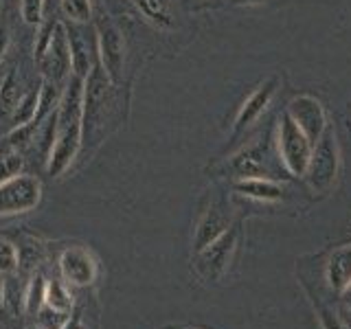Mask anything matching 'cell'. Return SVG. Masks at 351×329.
<instances>
[{"mask_svg":"<svg viewBox=\"0 0 351 329\" xmlns=\"http://www.w3.org/2000/svg\"><path fill=\"white\" fill-rule=\"evenodd\" d=\"M84 147V80L71 75L62 101L55 110V136L47 158V171L60 178L73 167Z\"/></svg>","mask_w":351,"mask_h":329,"instance_id":"1","label":"cell"},{"mask_svg":"<svg viewBox=\"0 0 351 329\" xmlns=\"http://www.w3.org/2000/svg\"><path fill=\"white\" fill-rule=\"evenodd\" d=\"M117 108V84L106 75L101 64L84 80V147L106 138V125L112 123ZM82 147V149H84Z\"/></svg>","mask_w":351,"mask_h":329,"instance_id":"2","label":"cell"},{"mask_svg":"<svg viewBox=\"0 0 351 329\" xmlns=\"http://www.w3.org/2000/svg\"><path fill=\"white\" fill-rule=\"evenodd\" d=\"M33 58H36L42 80L55 84H66L73 75V60L66 27L62 18H49L40 27V33L33 44Z\"/></svg>","mask_w":351,"mask_h":329,"instance_id":"3","label":"cell"},{"mask_svg":"<svg viewBox=\"0 0 351 329\" xmlns=\"http://www.w3.org/2000/svg\"><path fill=\"white\" fill-rule=\"evenodd\" d=\"M274 143H277V156L283 167L292 175H305L307 164H310L312 158L314 143L305 136V132L294 123L288 112L279 117Z\"/></svg>","mask_w":351,"mask_h":329,"instance_id":"4","label":"cell"},{"mask_svg":"<svg viewBox=\"0 0 351 329\" xmlns=\"http://www.w3.org/2000/svg\"><path fill=\"white\" fill-rule=\"evenodd\" d=\"M97 29V42H99V64L106 71V75L117 86L123 82L125 73V36L117 22L108 14H99L93 18Z\"/></svg>","mask_w":351,"mask_h":329,"instance_id":"5","label":"cell"},{"mask_svg":"<svg viewBox=\"0 0 351 329\" xmlns=\"http://www.w3.org/2000/svg\"><path fill=\"white\" fill-rule=\"evenodd\" d=\"M338 164H340V154H338L336 134L332 130H327L312 149V158L303 178L312 186V191L327 193L336 182Z\"/></svg>","mask_w":351,"mask_h":329,"instance_id":"6","label":"cell"},{"mask_svg":"<svg viewBox=\"0 0 351 329\" xmlns=\"http://www.w3.org/2000/svg\"><path fill=\"white\" fill-rule=\"evenodd\" d=\"M66 36H69L71 60H73V75L86 80L99 64V42L95 22H71L64 20Z\"/></svg>","mask_w":351,"mask_h":329,"instance_id":"7","label":"cell"},{"mask_svg":"<svg viewBox=\"0 0 351 329\" xmlns=\"http://www.w3.org/2000/svg\"><path fill=\"white\" fill-rule=\"evenodd\" d=\"M42 200V184L36 175L18 173L0 184V217L33 211Z\"/></svg>","mask_w":351,"mask_h":329,"instance_id":"8","label":"cell"},{"mask_svg":"<svg viewBox=\"0 0 351 329\" xmlns=\"http://www.w3.org/2000/svg\"><path fill=\"white\" fill-rule=\"evenodd\" d=\"M239 230L235 226H230L222 237H217L213 244H208L206 248L195 252V270L202 274L204 279L213 281L217 277H222L224 270L228 268L230 257H233L235 246H237Z\"/></svg>","mask_w":351,"mask_h":329,"instance_id":"9","label":"cell"},{"mask_svg":"<svg viewBox=\"0 0 351 329\" xmlns=\"http://www.w3.org/2000/svg\"><path fill=\"white\" fill-rule=\"evenodd\" d=\"M285 112L292 117L294 123L305 132V136L310 138L314 145L329 130L325 108L312 95H296L288 103V110H285Z\"/></svg>","mask_w":351,"mask_h":329,"instance_id":"10","label":"cell"},{"mask_svg":"<svg viewBox=\"0 0 351 329\" xmlns=\"http://www.w3.org/2000/svg\"><path fill=\"white\" fill-rule=\"evenodd\" d=\"M60 272L69 285H93L99 277V261L93 255V250L84 246H71L62 250L60 255Z\"/></svg>","mask_w":351,"mask_h":329,"instance_id":"11","label":"cell"},{"mask_svg":"<svg viewBox=\"0 0 351 329\" xmlns=\"http://www.w3.org/2000/svg\"><path fill=\"white\" fill-rule=\"evenodd\" d=\"M230 228V213L222 202H208L200 219L195 224V235H193V250H202L208 244H213L217 237H222Z\"/></svg>","mask_w":351,"mask_h":329,"instance_id":"12","label":"cell"},{"mask_svg":"<svg viewBox=\"0 0 351 329\" xmlns=\"http://www.w3.org/2000/svg\"><path fill=\"white\" fill-rule=\"evenodd\" d=\"M226 169H230V173H233L237 180H241V178H272L268 151L261 143L241 149L237 156H233L226 162Z\"/></svg>","mask_w":351,"mask_h":329,"instance_id":"13","label":"cell"},{"mask_svg":"<svg viewBox=\"0 0 351 329\" xmlns=\"http://www.w3.org/2000/svg\"><path fill=\"white\" fill-rule=\"evenodd\" d=\"M277 86H279L277 77H270L268 82H263L257 90L246 99L235 117V134H241V132L248 130L252 123H257L261 114L266 112V108L270 106L274 93H277Z\"/></svg>","mask_w":351,"mask_h":329,"instance_id":"14","label":"cell"},{"mask_svg":"<svg viewBox=\"0 0 351 329\" xmlns=\"http://www.w3.org/2000/svg\"><path fill=\"white\" fill-rule=\"evenodd\" d=\"M325 277L329 288L336 292H343L351 283V244L340 246L329 255Z\"/></svg>","mask_w":351,"mask_h":329,"instance_id":"15","label":"cell"},{"mask_svg":"<svg viewBox=\"0 0 351 329\" xmlns=\"http://www.w3.org/2000/svg\"><path fill=\"white\" fill-rule=\"evenodd\" d=\"M25 93H27V88L20 77V71L11 69L3 77V86H0V121H3V123H9L11 114H14V110Z\"/></svg>","mask_w":351,"mask_h":329,"instance_id":"16","label":"cell"},{"mask_svg":"<svg viewBox=\"0 0 351 329\" xmlns=\"http://www.w3.org/2000/svg\"><path fill=\"white\" fill-rule=\"evenodd\" d=\"M235 191L239 195L252 197V200L277 202L283 195V186L270 178H241V180H235Z\"/></svg>","mask_w":351,"mask_h":329,"instance_id":"17","label":"cell"},{"mask_svg":"<svg viewBox=\"0 0 351 329\" xmlns=\"http://www.w3.org/2000/svg\"><path fill=\"white\" fill-rule=\"evenodd\" d=\"M132 3L156 27H173V0H132Z\"/></svg>","mask_w":351,"mask_h":329,"instance_id":"18","label":"cell"},{"mask_svg":"<svg viewBox=\"0 0 351 329\" xmlns=\"http://www.w3.org/2000/svg\"><path fill=\"white\" fill-rule=\"evenodd\" d=\"M38 97H40V86L38 88H27V93L22 95L18 101L14 114L9 119V130H16L20 125H27L31 121H36L38 114Z\"/></svg>","mask_w":351,"mask_h":329,"instance_id":"19","label":"cell"},{"mask_svg":"<svg viewBox=\"0 0 351 329\" xmlns=\"http://www.w3.org/2000/svg\"><path fill=\"white\" fill-rule=\"evenodd\" d=\"M62 20L71 22H93L95 18V3L93 0H60Z\"/></svg>","mask_w":351,"mask_h":329,"instance_id":"20","label":"cell"},{"mask_svg":"<svg viewBox=\"0 0 351 329\" xmlns=\"http://www.w3.org/2000/svg\"><path fill=\"white\" fill-rule=\"evenodd\" d=\"M44 305H49L51 310L58 312H71L73 307V294L66 288V283L62 281H49L47 283V299Z\"/></svg>","mask_w":351,"mask_h":329,"instance_id":"21","label":"cell"},{"mask_svg":"<svg viewBox=\"0 0 351 329\" xmlns=\"http://www.w3.org/2000/svg\"><path fill=\"white\" fill-rule=\"evenodd\" d=\"M44 299H47V281L44 277H33L27 296H25V305H27V312L29 314H38L42 307H44Z\"/></svg>","mask_w":351,"mask_h":329,"instance_id":"22","label":"cell"},{"mask_svg":"<svg viewBox=\"0 0 351 329\" xmlns=\"http://www.w3.org/2000/svg\"><path fill=\"white\" fill-rule=\"evenodd\" d=\"M22 167H25L22 154L18 149L9 147V151H5L3 156H0V184L7 182L9 178H14L18 173H22Z\"/></svg>","mask_w":351,"mask_h":329,"instance_id":"23","label":"cell"},{"mask_svg":"<svg viewBox=\"0 0 351 329\" xmlns=\"http://www.w3.org/2000/svg\"><path fill=\"white\" fill-rule=\"evenodd\" d=\"M20 16L31 27H38L47 18V0H20Z\"/></svg>","mask_w":351,"mask_h":329,"instance_id":"24","label":"cell"},{"mask_svg":"<svg viewBox=\"0 0 351 329\" xmlns=\"http://www.w3.org/2000/svg\"><path fill=\"white\" fill-rule=\"evenodd\" d=\"M20 266V255L18 248L11 244L9 239L0 237V274H11Z\"/></svg>","mask_w":351,"mask_h":329,"instance_id":"25","label":"cell"},{"mask_svg":"<svg viewBox=\"0 0 351 329\" xmlns=\"http://www.w3.org/2000/svg\"><path fill=\"white\" fill-rule=\"evenodd\" d=\"M9 44H11V36H9V29L5 25H0V64H3L5 55L9 51Z\"/></svg>","mask_w":351,"mask_h":329,"instance_id":"26","label":"cell"},{"mask_svg":"<svg viewBox=\"0 0 351 329\" xmlns=\"http://www.w3.org/2000/svg\"><path fill=\"white\" fill-rule=\"evenodd\" d=\"M332 314H327V312H321V323L325 329H343L338 323H336V318H329Z\"/></svg>","mask_w":351,"mask_h":329,"instance_id":"27","label":"cell"},{"mask_svg":"<svg viewBox=\"0 0 351 329\" xmlns=\"http://www.w3.org/2000/svg\"><path fill=\"white\" fill-rule=\"evenodd\" d=\"M60 7V0H47V18H51V11Z\"/></svg>","mask_w":351,"mask_h":329,"instance_id":"28","label":"cell"},{"mask_svg":"<svg viewBox=\"0 0 351 329\" xmlns=\"http://www.w3.org/2000/svg\"><path fill=\"white\" fill-rule=\"evenodd\" d=\"M343 299H345V303H347V307H349V312H351V283L343 290Z\"/></svg>","mask_w":351,"mask_h":329,"instance_id":"29","label":"cell"},{"mask_svg":"<svg viewBox=\"0 0 351 329\" xmlns=\"http://www.w3.org/2000/svg\"><path fill=\"white\" fill-rule=\"evenodd\" d=\"M235 5H259V3H266V0H233Z\"/></svg>","mask_w":351,"mask_h":329,"instance_id":"30","label":"cell"},{"mask_svg":"<svg viewBox=\"0 0 351 329\" xmlns=\"http://www.w3.org/2000/svg\"><path fill=\"white\" fill-rule=\"evenodd\" d=\"M62 329H84V327H82V323H80V321H69V323H66Z\"/></svg>","mask_w":351,"mask_h":329,"instance_id":"31","label":"cell"},{"mask_svg":"<svg viewBox=\"0 0 351 329\" xmlns=\"http://www.w3.org/2000/svg\"><path fill=\"white\" fill-rule=\"evenodd\" d=\"M5 301V288H3V274H0V307H3Z\"/></svg>","mask_w":351,"mask_h":329,"instance_id":"32","label":"cell"},{"mask_svg":"<svg viewBox=\"0 0 351 329\" xmlns=\"http://www.w3.org/2000/svg\"><path fill=\"white\" fill-rule=\"evenodd\" d=\"M3 77H5V75H0V86H3Z\"/></svg>","mask_w":351,"mask_h":329,"instance_id":"33","label":"cell"},{"mask_svg":"<svg viewBox=\"0 0 351 329\" xmlns=\"http://www.w3.org/2000/svg\"><path fill=\"white\" fill-rule=\"evenodd\" d=\"M0 7H3V0H0Z\"/></svg>","mask_w":351,"mask_h":329,"instance_id":"34","label":"cell"}]
</instances>
